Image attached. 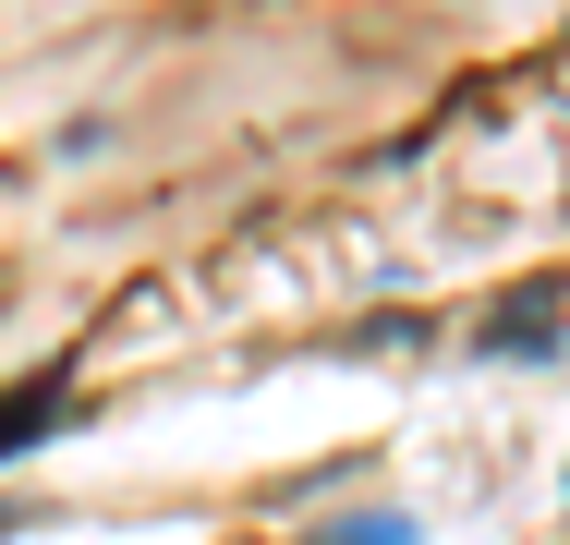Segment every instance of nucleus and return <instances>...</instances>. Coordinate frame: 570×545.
I'll return each instance as SVG.
<instances>
[{"mask_svg": "<svg viewBox=\"0 0 570 545\" xmlns=\"http://www.w3.org/2000/svg\"><path fill=\"white\" fill-rule=\"evenodd\" d=\"M61 425H73V388H61V376L12 388V400H0V460H12V448H37V436H61Z\"/></svg>", "mask_w": 570, "mask_h": 545, "instance_id": "nucleus-2", "label": "nucleus"}, {"mask_svg": "<svg viewBox=\"0 0 570 545\" xmlns=\"http://www.w3.org/2000/svg\"><path fill=\"white\" fill-rule=\"evenodd\" d=\"M473 351H485V364H559V279H547V291H510L498 316L473 327Z\"/></svg>", "mask_w": 570, "mask_h": 545, "instance_id": "nucleus-1", "label": "nucleus"}, {"mask_svg": "<svg viewBox=\"0 0 570 545\" xmlns=\"http://www.w3.org/2000/svg\"><path fill=\"white\" fill-rule=\"evenodd\" d=\"M12 534H24V509H0V545H12Z\"/></svg>", "mask_w": 570, "mask_h": 545, "instance_id": "nucleus-4", "label": "nucleus"}, {"mask_svg": "<svg viewBox=\"0 0 570 545\" xmlns=\"http://www.w3.org/2000/svg\"><path fill=\"white\" fill-rule=\"evenodd\" d=\"M328 545H425V534H413L401 509H352V522H341V534H328Z\"/></svg>", "mask_w": 570, "mask_h": 545, "instance_id": "nucleus-3", "label": "nucleus"}]
</instances>
